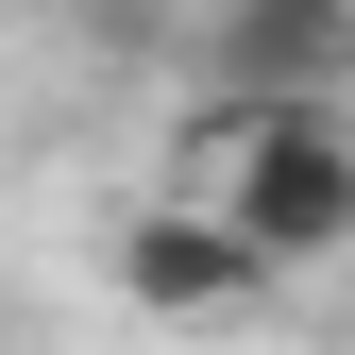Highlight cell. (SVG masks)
<instances>
[{"label": "cell", "mask_w": 355, "mask_h": 355, "mask_svg": "<svg viewBox=\"0 0 355 355\" xmlns=\"http://www.w3.org/2000/svg\"><path fill=\"white\" fill-rule=\"evenodd\" d=\"M187 136H203L187 187L237 220V254H254L271 288L355 254V102H203Z\"/></svg>", "instance_id": "obj_1"}, {"label": "cell", "mask_w": 355, "mask_h": 355, "mask_svg": "<svg viewBox=\"0 0 355 355\" xmlns=\"http://www.w3.org/2000/svg\"><path fill=\"white\" fill-rule=\"evenodd\" d=\"M203 102H355V0H237V17H203Z\"/></svg>", "instance_id": "obj_3"}, {"label": "cell", "mask_w": 355, "mask_h": 355, "mask_svg": "<svg viewBox=\"0 0 355 355\" xmlns=\"http://www.w3.org/2000/svg\"><path fill=\"white\" fill-rule=\"evenodd\" d=\"M102 271H119L136 322H254V304H271V271L237 254V220H220L203 187H153V203L102 237Z\"/></svg>", "instance_id": "obj_2"}]
</instances>
